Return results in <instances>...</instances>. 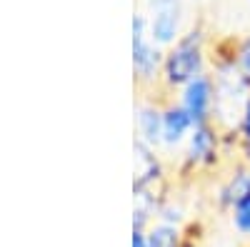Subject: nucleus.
<instances>
[{
  "label": "nucleus",
  "instance_id": "obj_1",
  "mask_svg": "<svg viewBox=\"0 0 250 247\" xmlns=\"http://www.w3.org/2000/svg\"><path fill=\"white\" fill-rule=\"evenodd\" d=\"M210 70V55H208V35L203 28H188L185 35L175 45L165 50L163 73H160V88L168 93H178L188 85L193 77Z\"/></svg>",
  "mask_w": 250,
  "mask_h": 247
},
{
  "label": "nucleus",
  "instance_id": "obj_2",
  "mask_svg": "<svg viewBox=\"0 0 250 247\" xmlns=\"http://www.w3.org/2000/svg\"><path fill=\"white\" fill-rule=\"evenodd\" d=\"M210 75L215 80V113L213 122L225 133L235 135L243 110L250 100V82L235 70L233 60L228 53L218 50L210 63Z\"/></svg>",
  "mask_w": 250,
  "mask_h": 247
},
{
  "label": "nucleus",
  "instance_id": "obj_3",
  "mask_svg": "<svg viewBox=\"0 0 250 247\" xmlns=\"http://www.w3.org/2000/svg\"><path fill=\"white\" fill-rule=\"evenodd\" d=\"M133 77L135 85L143 90H150L160 85V73H163V60H165V50L158 48L150 33H148V20H145V13L138 10L133 15Z\"/></svg>",
  "mask_w": 250,
  "mask_h": 247
},
{
  "label": "nucleus",
  "instance_id": "obj_4",
  "mask_svg": "<svg viewBox=\"0 0 250 247\" xmlns=\"http://www.w3.org/2000/svg\"><path fill=\"white\" fill-rule=\"evenodd\" d=\"M145 20H148L150 40L168 50L185 35V3L183 0H145Z\"/></svg>",
  "mask_w": 250,
  "mask_h": 247
},
{
  "label": "nucleus",
  "instance_id": "obj_5",
  "mask_svg": "<svg viewBox=\"0 0 250 247\" xmlns=\"http://www.w3.org/2000/svg\"><path fill=\"white\" fill-rule=\"evenodd\" d=\"M223 145H225V133L215 125V122L195 125V130L190 133L188 142L183 145L180 170L183 172H198V170L213 168L220 160Z\"/></svg>",
  "mask_w": 250,
  "mask_h": 247
},
{
  "label": "nucleus",
  "instance_id": "obj_6",
  "mask_svg": "<svg viewBox=\"0 0 250 247\" xmlns=\"http://www.w3.org/2000/svg\"><path fill=\"white\" fill-rule=\"evenodd\" d=\"M175 100L183 105V110L195 120V125L203 122H213V113H215V80L210 75V70L193 77L188 85H183L175 93Z\"/></svg>",
  "mask_w": 250,
  "mask_h": 247
},
{
  "label": "nucleus",
  "instance_id": "obj_7",
  "mask_svg": "<svg viewBox=\"0 0 250 247\" xmlns=\"http://www.w3.org/2000/svg\"><path fill=\"white\" fill-rule=\"evenodd\" d=\"M135 140L153 150L163 148V102L143 95L135 102Z\"/></svg>",
  "mask_w": 250,
  "mask_h": 247
},
{
  "label": "nucleus",
  "instance_id": "obj_8",
  "mask_svg": "<svg viewBox=\"0 0 250 247\" xmlns=\"http://www.w3.org/2000/svg\"><path fill=\"white\" fill-rule=\"evenodd\" d=\"M195 130V120L183 110L175 97L163 100V150L183 148L190 133Z\"/></svg>",
  "mask_w": 250,
  "mask_h": 247
},
{
  "label": "nucleus",
  "instance_id": "obj_9",
  "mask_svg": "<svg viewBox=\"0 0 250 247\" xmlns=\"http://www.w3.org/2000/svg\"><path fill=\"white\" fill-rule=\"evenodd\" d=\"M135 152V180H133V192H158L163 182V162L155 155L158 150L143 145V142H133Z\"/></svg>",
  "mask_w": 250,
  "mask_h": 247
},
{
  "label": "nucleus",
  "instance_id": "obj_10",
  "mask_svg": "<svg viewBox=\"0 0 250 247\" xmlns=\"http://www.w3.org/2000/svg\"><path fill=\"white\" fill-rule=\"evenodd\" d=\"M248 195H250V168L240 162L238 168L220 182V188L215 192V200H218V208L220 210L230 212L235 205L240 200H245Z\"/></svg>",
  "mask_w": 250,
  "mask_h": 247
},
{
  "label": "nucleus",
  "instance_id": "obj_11",
  "mask_svg": "<svg viewBox=\"0 0 250 247\" xmlns=\"http://www.w3.org/2000/svg\"><path fill=\"white\" fill-rule=\"evenodd\" d=\"M148 247H188V235L178 225L155 220L148 228Z\"/></svg>",
  "mask_w": 250,
  "mask_h": 247
},
{
  "label": "nucleus",
  "instance_id": "obj_12",
  "mask_svg": "<svg viewBox=\"0 0 250 247\" xmlns=\"http://www.w3.org/2000/svg\"><path fill=\"white\" fill-rule=\"evenodd\" d=\"M228 55H230L235 70L250 82V35H245V38L235 40V43H230Z\"/></svg>",
  "mask_w": 250,
  "mask_h": 247
},
{
  "label": "nucleus",
  "instance_id": "obj_13",
  "mask_svg": "<svg viewBox=\"0 0 250 247\" xmlns=\"http://www.w3.org/2000/svg\"><path fill=\"white\" fill-rule=\"evenodd\" d=\"M230 225L235 228V232L245 240H250V195L245 200H240L235 208L230 210Z\"/></svg>",
  "mask_w": 250,
  "mask_h": 247
},
{
  "label": "nucleus",
  "instance_id": "obj_14",
  "mask_svg": "<svg viewBox=\"0 0 250 247\" xmlns=\"http://www.w3.org/2000/svg\"><path fill=\"white\" fill-rule=\"evenodd\" d=\"M155 220L183 228V225H185V210H183V205H178V202H173V200H163L160 208H158V217H155Z\"/></svg>",
  "mask_w": 250,
  "mask_h": 247
},
{
  "label": "nucleus",
  "instance_id": "obj_15",
  "mask_svg": "<svg viewBox=\"0 0 250 247\" xmlns=\"http://www.w3.org/2000/svg\"><path fill=\"white\" fill-rule=\"evenodd\" d=\"M238 140H240V145H250V100H248V105L243 110V117L238 122V130H235Z\"/></svg>",
  "mask_w": 250,
  "mask_h": 247
},
{
  "label": "nucleus",
  "instance_id": "obj_16",
  "mask_svg": "<svg viewBox=\"0 0 250 247\" xmlns=\"http://www.w3.org/2000/svg\"><path fill=\"white\" fill-rule=\"evenodd\" d=\"M130 247H148V230H133Z\"/></svg>",
  "mask_w": 250,
  "mask_h": 247
}]
</instances>
